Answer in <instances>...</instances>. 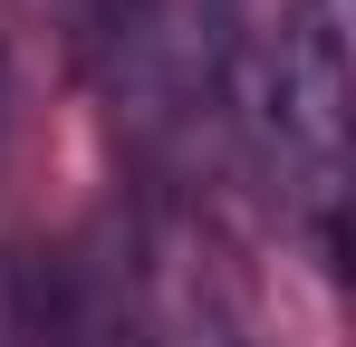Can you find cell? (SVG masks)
<instances>
[{
  "label": "cell",
  "instance_id": "6da1fadb",
  "mask_svg": "<svg viewBox=\"0 0 356 347\" xmlns=\"http://www.w3.org/2000/svg\"><path fill=\"white\" fill-rule=\"evenodd\" d=\"M10 289H19V328H29V347H145L125 289L106 280L87 251H19Z\"/></svg>",
  "mask_w": 356,
  "mask_h": 347
},
{
  "label": "cell",
  "instance_id": "7a4b0ae2",
  "mask_svg": "<svg viewBox=\"0 0 356 347\" xmlns=\"http://www.w3.org/2000/svg\"><path fill=\"white\" fill-rule=\"evenodd\" d=\"M77 10L97 20V39H125V49L154 29V0H77Z\"/></svg>",
  "mask_w": 356,
  "mask_h": 347
}]
</instances>
